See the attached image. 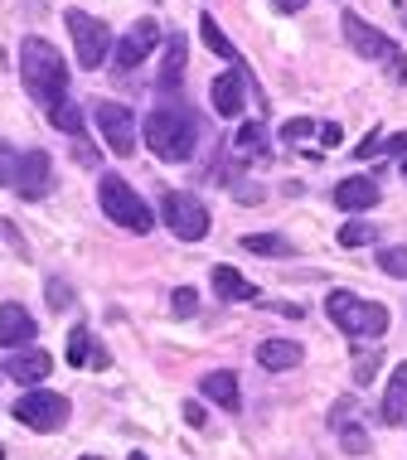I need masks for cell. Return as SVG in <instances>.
Returning a JSON list of instances; mask_svg holds the SVG:
<instances>
[{
    "mask_svg": "<svg viewBox=\"0 0 407 460\" xmlns=\"http://www.w3.org/2000/svg\"><path fill=\"white\" fill-rule=\"evenodd\" d=\"M20 78H24V88H30V97H40L44 107H54L58 97H68L64 54L49 40H40V34H30V40L20 44Z\"/></svg>",
    "mask_w": 407,
    "mask_h": 460,
    "instance_id": "6da1fadb",
    "label": "cell"
},
{
    "mask_svg": "<svg viewBox=\"0 0 407 460\" xmlns=\"http://www.w3.org/2000/svg\"><path fill=\"white\" fill-rule=\"evenodd\" d=\"M146 151L160 155V160H190L194 155V141H199V121H194L190 107H155L146 117Z\"/></svg>",
    "mask_w": 407,
    "mask_h": 460,
    "instance_id": "7a4b0ae2",
    "label": "cell"
},
{
    "mask_svg": "<svg viewBox=\"0 0 407 460\" xmlns=\"http://www.w3.org/2000/svg\"><path fill=\"white\" fill-rule=\"evenodd\" d=\"M340 24H344V40H349L354 54L368 58V64H384L398 83H407V54L388 40V34H378L374 24H368L364 15H354V10H344V20H340Z\"/></svg>",
    "mask_w": 407,
    "mask_h": 460,
    "instance_id": "3957f363",
    "label": "cell"
},
{
    "mask_svg": "<svg viewBox=\"0 0 407 460\" xmlns=\"http://www.w3.org/2000/svg\"><path fill=\"white\" fill-rule=\"evenodd\" d=\"M97 204H102V214L117 223V228H127V233H151L155 228V218H151V208H146V199L131 190L121 175H102V184H97Z\"/></svg>",
    "mask_w": 407,
    "mask_h": 460,
    "instance_id": "277c9868",
    "label": "cell"
},
{
    "mask_svg": "<svg viewBox=\"0 0 407 460\" xmlns=\"http://www.w3.org/2000/svg\"><path fill=\"white\" fill-rule=\"evenodd\" d=\"M325 310H330V320H335L344 334H354V340H378V334L388 330V310L378 301L354 296V291H330Z\"/></svg>",
    "mask_w": 407,
    "mask_h": 460,
    "instance_id": "5b68a950",
    "label": "cell"
},
{
    "mask_svg": "<svg viewBox=\"0 0 407 460\" xmlns=\"http://www.w3.org/2000/svg\"><path fill=\"white\" fill-rule=\"evenodd\" d=\"M160 214H165V228L175 233L180 243H199L208 233V208L194 194H184V190H165V194H160Z\"/></svg>",
    "mask_w": 407,
    "mask_h": 460,
    "instance_id": "8992f818",
    "label": "cell"
},
{
    "mask_svg": "<svg viewBox=\"0 0 407 460\" xmlns=\"http://www.w3.org/2000/svg\"><path fill=\"white\" fill-rule=\"evenodd\" d=\"M68 34H73V49H78L83 68H102L107 64V54H112V30H107L97 15H88V10H68Z\"/></svg>",
    "mask_w": 407,
    "mask_h": 460,
    "instance_id": "52a82bcc",
    "label": "cell"
},
{
    "mask_svg": "<svg viewBox=\"0 0 407 460\" xmlns=\"http://www.w3.org/2000/svg\"><path fill=\"white\" fill-rule=\"evenodd\" d=\"M68 397L64 393H49V388H30L15 402V421H24L30 431H58L68 427Z\"/></svg>",
    "mask_w": 407,
    "mask_h": 460,
    "instance_id": "ba28073f",
    "label": "cell"
},
{
    "mask_svg": "<svg viewBox=\"0 0 407 460\" xmlns=\"http://www.w3.org/2000/svg\"><path fill=\"white\" fill-rule=\"evenodd\" d=\"M93 121H97V131H102L112 155H136V111H127L121 102H97Z\"/></svg>",
    "mask_w": 407,
    "mask_h": 460,
    "instance_id": "9c48e42d",
    "label": "cell"
},
{
    "mask_svg": "<svg viewBox=\"0 0 407 460\" xmlns=\"http://www.w3.org/2000/svg\"><path fill=\"white\" fill-rule=\"evenodd\" d=\"M49 175H54V160H49V151H20L15 160V194L20 199H44L49 194Z\"/></svg>",
    "mask_w": 407,
    "mask_h": 460,
    "instance_id": "30bf717a",
    "label": "cell"
},
{
    "mask_svg": "<svg viewBox=\"0 0 407 460\" xmlns=\"http://www.w3.org/2000/svg\"><path fill=\"white\" fill-rule=\"evenodd\" d=\"M155 44H160V24H155V20H136L131 30L121 34V44H117V68L131 73Z\"/></svg>",
    "mask_w": 407,
    "mask_h": 460,
    "instance_id": "8fae6325",
    "label": "cell"
},
{
    "mask_svg": "<svg viewBox=\"0 0 407 460\" xmlns=\"http://www.w3.org/2000/svg\"><path fill=\"white\" fill-rule=\"evenodd\" d=\"M34 334H40V325H34V315L24 305H0V349H24V344H34Z\"/></svg>",
    "mask_w": 407,
    "mask_h": 460,
    "instance_id": "7c38bea8",
    "label": "cell"
},
{
    "mask_svg": "<svg viewBox=\"0 0 407 460\" xmlns=\"http://www.w3.org/2000/svg\"><path fill=\"white\" fill-rule=\"evenodd\" d=\"M208 97H214V117H238L243 97H248V78H243V68L218 73L214 88H208Z\"/></svg>",
    "mask_w": 407,
    "mask_h": 460,
    "instance_id": "4fadbf2b",
    "label": "cell"
},
{
    "mask_svg": "<svg viewBox=\"0 0 407 460\" xmlns=\"http://www.w3.org/2000/svg\"><path fill=\"white\" fill-rule=\"evenodd\" d=\"M199 393H204V397H208V402H214V407H224V412H238V407H243L238 373H228V368H214V373H204Z\"/></svg>",
    "mask_w": 407,
    "mask_h": 460,
    "instance_id": "5bb4252c",
    "label": "cell"
},
{
    "mask_svg": "<svg viewBox=\"0 0 407 460\" xmlns=\"http://www.w3.org/2000/svg\"><path fill=\"white\" fill-rule=\"evenodd\" d=\"M49 368H54V354H44V349H20V354H10L5 358V378H15V383H44L49 378Z\"/></svg>",
    "mask_w": 407,
    "mask_h": 460,
    "instance_id": "9a60e30c",
    "label": "cell"
},
{
    "mask_svg": "<svg viewBox=\"0 0 407 460\" xmlns=\"http://www.w3.org/2000/svg\"><path fill=\"white\" fill-rule=\"evenodd\" d=\"M378 199H384V190H378V184L368 180V175H349V180L335 184V204L349 208V214H359V208H374Z\"/></svg>",
    "mask_w": 407,
    "mask_h": 460,
    "instance_id": "2e32d148",
    "label": "cell"
},
{
    "mask_svg": "<svg viewBox=\"0 0 407 460\" xmlns=\"http://www.w3.org/2000/svg\"><path fill=\"white\" fill-rule=\"evenodd\" d=\"M384 421H388V427H407V364H398V368H393V378H388Z\"/></svg>",
    "mask_w": 407,
    "mask_h": 460,
    "instance_id": "e0dca14e",
    "label": "cell"
},
{
    "mask_svg": "<svg viewBox=\"0 0 407 460\" xmlns=\"http://www.w3.org/2000/svg\"><path fill=\"white\" fill-rule=\"evenodd\" d=\"M257 364L271 368V373L296 368V364H301V344H291V340H267V344H257Z\"/></svg>",
    "mask_w": 407,
    "mask_h": 460,
    "instance_id": "ac0fdd59",
    "label": "cell"
},
{
    "mask_svg": "<svg viewBox=\"0 0 407 460\" xmlns=\"http://www.w3.org/2000/svg\"><path fill=\"white\" fill-rule=\"evenodd\" d=\"M214 291L224 296V301H257V286L248 277H238L233 267H224V262L214 267Z\"/></svg>",
    "mask_w": 407,
    "mask_h": 460,
    "instance_id": "d6986e66",
    "label": "cell"
},
{
    "mask_svg": "<svg viewBox=\"0 0 407 460\" xmlns=\"http://www.w3.org/2000/svg\"><path fill=\"white\" fill-rule=\"evenodd\" d=\"M199 34H204V44H208V54H218L224 64H233L238 68V44L224 34V24H218L214 15H199Z\"/></svg>",
    "mask_w": 407,
    "mask_h": 460,
    "instance_id": "ffe728a7",
    "label": "cell"
},
{
    "mask_svg": "<svg viewBox=\"0 0 407 460\" xmlns=\"http://www.w3.org/2000/svg\"><path fill=\"white\" fill-rule=\"evenodd\" d=\"M49 127L68 131V136H83V127H88V117H83L78 102H68V97H58L54 107H49Z\"/></svg>",
    "mask_w": 407,
    "mask_h": 460,
    "instance_id": "44dd1931",
    "label": "cell"
},
{
    "mask_svg": "<svg viewBox=\"0 0 407 460\" xmlns=\"http://www.w3.org/2000/svg\"><path fill=\"white\" fill-rule=\"evenodd\" d=\"M184 58H190V44H184V34H170V40H165V78H160V88H175V83H180Z\"/></svg>",
    "mask_w": 407,
    "mask_h": 460,
    "instance_id": "7402d4cb",
    "label": "cell"
},
{
    "mask_svg": "<svg viewBox=\"0 0 407 460\" xmlns=\"http://www.w3.org/2000/svg\"><path fill=\"white\" fill-rule=\"evenodd\" d=\"M238 155L243 160H267L271 151H267V131L257 127V121H248V127L238 131Z\"/></svg>",
    "mask_w": 407,
    "mask_h": 460,
    "instance_id": "603a6c76",
    "label": "cell"
},
{
    "mask_svg": "<svg viewBox=\"0 0 407 460\" xmlns=\"http://www.w3.org/2000/svg\"><path fill=\"white\" fill-rule=\"evenodd\" d=\"M93 334H88V325H73V334H68V349H64V358H68V364H93Z\"/></svg>",
    "mask_w": 407,
    "mask_h": 460,
    "instance_id": "cb8c5ba5",
    "label": "cell"
},
{
    "mask_svg": "<svg viewBox=\"0 0 407 460\" xmlns=\"http://www.w3.org/2000/svg\"><path fill=\"white\" fill-rule=\"evenodd\" d=\"M243 247H248V252H267V257H287V252H291V243L277 238V233H248V238H243Z\"/></svg>",
    "mask_w": 407,
    "mask_h": 460,
    "instance_id": "d4e9b609",
    "label": "cell"
},
{
    "mask_svg": "<svg viewBox=\"0 0 407 460\" xmlns=\"http://www.w3.org/2000/svg\"><path fill=\"white\" fill-rule=\"evenodd\" d=\"M374 238H378V228H374V223H359V218L340 228V243L344 247H364V243H374Z\"/></svg>",
    "mask_w": 407,
    "mask_h": 460,
    "instance_id": "484cf974",
    "label": "cell"
},
{
    "mask_svg": "<svg viewBox=\"0 0 407 460\" xmlns=\"http://www.w3.org/2000/svg\"><path fill=\"white\" fill-rule=\"evenodd\" d=\"M378 267H384L388 277L407 281V247H384V252H378Z\"/></svg>",
    "mask_w": 407,
    "mask_h": 460,
    "instance_id": "4316f807",
    "label": "cell"
},
{
    "mask_svg": "<svg viewBox=\"0 0 407 460\" xmlns=\"http://www.w3.org/2000/svg\"><path fill=\"white\" fill-rule=\"evenodd\" d=\"M170 310H175L180 320H190L194 310H199V291H194V286H180V291L170 296Z\"/></svg>",
    "mask_w": 407,
    "mask_h": 460,
    "instance_id": "83f0119b",
    "label": "cell"
},
{
    "mask_svg": "<svg viewBox=\"0 0 407 460\" xmlns=\"http://www.w3.org/2000/svg\"><path fill=\"white\" fill-rule=\"evenodd\" d=\"M335 431H340V441H344V451H349V456H364L368 451V437L354 427V421H344V427H335Z\"/></svg>",
    "mask_w": 407,
    "mask_h": 460,
    "instance_id": "f1b7e54d",
    "label": "cell"
},
{
    "mask_svg": "<svg viewBox=\"0 0 407 460\" xmlns=\"http://www.w3.org/2000/svg\"><path fill=\"white\" fill-rule=\"evenodd\" d=\"M311 131H315V121H311V117H291L287 127H281V141H287V146H291V141H305Z\"/></svg>",
    "mask_w": 407,
    "mask_h": 460,
    "instance_id": "f546056e",
    "label": "cell"
},
{
    "mask_svg": "<svg viewBox=\"0 0 407 460\" xmlns=\"http://www.w3.org/2000/svg\"><path fill=\"white\" fill-rule=\"evenodd\" d=\"M15 160H20V151H15L10 141H0V184L15 180Z\"/></svg>",
    "mask_w": 407,
    "mask_h": 460,
    "instance_id": "4dcf8cb0",
    "label": "cell"
},
{
    "mask_svg": "<svg viewBox=\"0 0 407 460\" xmlns=\"http://www.w3.org/2000/svg\"><path fill=\"white\" fill-rule=\"evenodd\" d=\"M374 373H378V349H368V354H359V364H354V378L368 383Z\"/></svg>",
    "mask_w": 407,
    "mask_h": 460,
    "instance_id": "1f68e13d",
    "label": "cell"
},
{
    "mask_svg": "<svg viewBox=\"0 0 407 460\" xmlns=\"http://www.w3.org/2000/svg\"><path fill=\"white\" fill-rule=\"evenodd\" d=\"M378 151H384V131H368L364 141H359V151H354V155H359V160H368V155H378Z\"/></svg>",
    "mask_w": 407,
    "mask_h": 460,
    "instance_id": "d6a6232c",
    "label": "cell"
},
{
    "mask_svg": "<svg viewBox=\"0 0 407 460\" xmlns=\"http://www.w3.org/2000/svg\"><path fill=\"white\" fill-rule=\"evenodd\" d=\"M49 301H54V310H68L73 305V291L64 281H49Z\"/></svg>",
    "mask_w": 407,
    "mask_h": 460,
    "instance_id": "836d02e7",
    "label": "cell"
},
{
    "mask_svg": "<svg viewBox=\"0 0 407 460\" xmlns=\"http://www.w3.org/2000/svg\"><path fill=\"white\" fill-rule=\"evenodd\" d=\"M184 421H190V427H204V407L199 402H184Z\"/></svg>",
    "mask_w": 407,
    "mask_h": 460,
    "instance_id": "e575fe53",
    "label": "cell"
},
{
    "mask_svg": "<svg viewBox=\"0 0 407 460\" xmlns=\"http://www.w3.org/2000/svg\"><path fill=\"white\" fill-rule=\"evenodd\" d=\"M315 136H320V141H325V146H340V127H335V121H325V127H320Z\"/></svg>",
    "mask_w": 407,
    "mask_h": 460,
    "instance_id": "d590c367",
    "label": "cell"
},
{
    "mask_svg": "<svg viewBox=\"0 0 407 460\" xmlns=\"http://www.w3.org/2000/svg\"><path fill=\"white\" fill-rule=\"evenodd\" d=\"M277 10H305V0H277Z\"/></svg>",
    "mask_w": 407,
    "mask_h": 460,
    "instance_id": "8d00e7d4",
    "label": "cell"
},
{
    "mask_svg": "<svg viewBox=\"0 0 407 460\" xmlns=\"http://www.w3.org/2000/svg\"><path fill=\"white\" fill-rule=\"evenodd\" d=\"M398 15H403V24H407V5H403V0H398Z\"/></svg>",
    "mask_w": 407,
    "mask_h": 460,
    "instance_id": "74e56055",
    "label": "cell"
},
{
    "mask_svg": "<svg viewBox=\"0 0 407 460\" xmlns=\"http://www.w3.org/2000/svg\"><path fill=\"white\" fill-rule=\"evenodd\" d=\"M131 460H151V456H141V451H136V456H131Z\"/></svg>",
    "mask_w": 407,
    "mask_h": 460,
    "instance_id": "f35d334b",
    "label": "cell"
},
{
    "mask_svg": "<svg viewBox=\"0 0 407 460\" xmlns=\"http://www.w3.org/2000/svg\"><path fill=\"white\" fill-rule=\"evenodd\" d=\"M403 175H407V155H403Z\"/></svg>",
    "mask_w": 407,
    "mask_h": 460,
    "instance_id": "ab89813d",
    "label": "cell"
},
{
    "mask_svg": "<svg viewBox=\"0 0 407 460\" xmlns=\"http://www.w3.org/2000/svg\"><path fill=\"white\" fill-rule=\"evenodd\" d=\"M83 460H97V456H83Z\"/></svg>",
    "mask_w": 407,
    "mask_h": 460,
    "instance_id": "60d3db41",
    "label": "cell"
},
{
    "mask_svg": "<svg viewBox=\"0 0 407 460\" xmlns=\"http://www.w3.org/2000/svg\"><path fill=\"white\" fill-rule=\"evenodd\" d=\"M0 460H5V451H0Z\"/></svg>",
    "mask_w": 407,
    "mask_h": 460,
    "instance_id": "b9f144b4",
    "label": "cell"
}]
</instances>
